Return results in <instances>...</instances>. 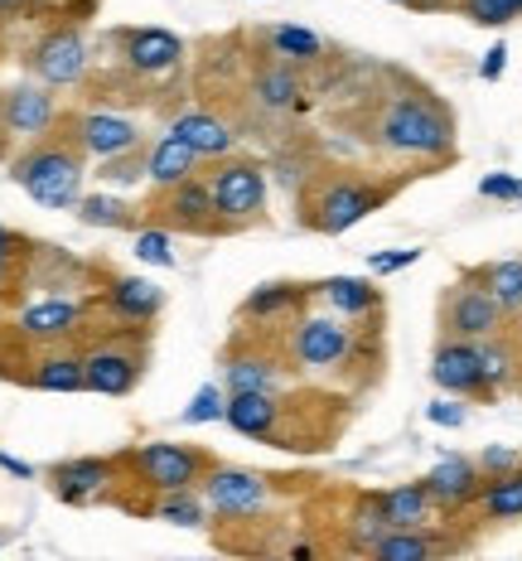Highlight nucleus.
<instances>
[{"label": "nucleus", "mask_w": 522, "mask_h": 561, "mask_svg": "<svg viewBox=\"0 0 522 561\" xmlns=\"http://www.w3.org/2000/svg\"><path fill=\"white\" fill-rule=\"evenodd\" d=\"M83 368H88V388L102 397H126L136 388V378H141V364L126 348H92Z\"/></svg>", "instance_id": "nucleus-13"}, {"label": "nucleus", "mask_w": 522, "mask_h": 561, "mask_svg": "<svg viewBox=\"0 0 522 561\" xmlns=\"http://www.w3.org/2000/svg\"><path fill=\"white\" fill-rule=\"evenodd\" d=\"M513 10H518V15H522V0H513Z\"/></svg>", "instance_id": "nucleus-47"}, {"label": "nucleus", "mask_w": 522, "mask_h": 561, "mask_svg": "<svg viewBox=\"0 0 522 561\" xmlns=\"http://www.w3.org/2000/svg\"><path fill=\"white\" fill-rule=\"evenodd\" d=\"M479 280L494 290V300L503 306V314H518L522 310V256H508V262L484 266Z\"/></svg>", "instance_id": "nucleus-27"}, {"label": "nucleus", "mask_w": 522, "mask_h": 561, "mask_svg": "<svg viewBox=\"0 0 522 561\" xmlns=\"http://www.w3.org/2000/svg\"><path fill=\"white\" fill-rule=\"evenodd\" d=\"M107 300H112V310L121 314V320L146 324V320H155L160 314V306H165V290H160L155 280H146V276H121L107 290Z\"/></svg>", "instance_id": "nucleus-18"}, {"label": "nucleus", "mask_w": 522, "mask_h": 561, "mask_svg": "<svg viewBox=\"0 0 522 561\" xmlns=\"http://www.w3.org/2000/svg\"><path fill=\"white\" fill-rule=\"evenodd\" d=\"M78 140H83L88 156H97V160H121L126 150H136L141 131H136L126 116L92 112V116H83V126H78Z\"/></svg>", "instance_id": "nucleus-12"}, {"label": "nucleus", "mask_w": 522, "mask_h": 561, "mask_svg": "<svg viewBox=\"0 0 522 561\" xmlns=\"http://www.w3.org/2000/svg\"><path fill=\"white\" fill-rule=\"evenodd\" d=\"M387 190H378V184H363V180H334L329 190L315 198V214H310V224L320 232H348L353 224H363L368 214H378Z\"/></svg>", "instance_id": "nucleus-3"}, {"label": "nucleus", "mask_w": 522, "mask_h": 561, "mask_svg": "<svg viewBox=\"0 0 522 561\" xmlns=\"http://www.w3.org/2000/svg\"><path fill=\"white\" fill-rule=\"evenodd\" d=\"M426 421H431V426H450V431H455V426H464V421H469V412H464L460 397L450 392V397H436V402L426 407Z\"/></svg>", "instance_id": "nucleus-40"}, {"label": "nucleus", "mask_w": 522, "mask_h": 561, "mask_svg": "<svg viewBox=\"0 0 522 561\" xmlns=\"http://www.w3.org/2000/svg\"><path fill=\"white\" fill-rule=\"evenodd\" d=\"M78 320H83V306L78 300H39V306H30L20 314V330L30 339H63L78 330Z\"/></svg>", "instance_id": "nucleus-21"}, {"label": "nucleus", "mask_w": 522, "mask_h": 561, "mask_svg": "<svg viewBox=\"0 0 522 561\" xmlns=\"http://www.w3.org/2000/svg\"><path fill=\"white\" fill-rule=\"evenodd\" d=\"M479 508H484V518H494V523L522 518V465H518V470H508V474L484 479Z\"/></svg>", "instance_id": "nucleus-22"}, {"label": "nucleus", "mask_w": 522, "mask_h": 561, "mask_svg": "<svg viewBox=\"0 0 522 561\" xmlns=\"http://www.w3.org/2000/svg\"><path fill=\"white\" fill-rule=\"evenodd\" d=\"M136 474L146 479L150 489L160 494H174V489H194L204 474V455L199 450H184V446H170V440H150L131 455Z\"/></svg>", "instance_id": "nucleus-5"}, {"label": "nucleus", "mask_w": 522, "mask_h": 561, "mask_svg": "<svg viewBox=\"0 0 522 561\" xmlns=\"http://www.w3.org/2000/svg\"><path fill=\"white\" fill-rule=\"evenodd\" d=\"M431 378L440 392L455 397H489V382H484V364H479V339H455L436 348L431 358Z\"/></svg>", "instance_id": "nucleus-7"}, {"label": "nucleus", "mask_w": 522, "mask_h": 561, "mask_svg": "<svg viewBox=\"0 0 522 561\" xmlns=\"http://www.w3.org/2000/svg\"><path fill=\"white\" fill-rule=\"evenodd\" d=\"M271 49L281 58H300V64H310V58L324 54V39L315 30H305V25H276L271 30Z\"/></svg>", "instance_id": "nucleus-31"}, {"label": "nucleus", "mask_w": 522, "mask_h": 561, "mask_svg": "<svg viewBox=\"0 0 522 561\" xmlns=\"http://www.w3.org/2000/svg\"><path fill=\"white\" fill-rule=\"evenodd\" d=\"M416 256H421L416 248H392V252H373V256H368V272H373V276H392V272H406V266H411Z\"/></svg>", "instance_id": "nucleus-42"}, {"label": "nucleus", "mask_w": 522, "mask_h": 561, "mask_svg": "<svg viewBox=\"0 0 522 561\" xmlns=\"http://www.w3.org/2000/svg\"><path fill=\"white\" fill-rule=\"evenodd\" d=\"M208 194H213L218 218H228V224H247V218H257L262 204H266V174L257 165H247V160H237V165L213 170Z\"/></svg>", "instance_id": "nucleus-4"}, {"label": "nucleus", "mask_w": 522, "mask_h": 561, "mask_svg": "<svg viewBox=\"0 0 522 561\" xmlns=\"http://www.w3.org/2000/svg\"><path fill=\"white\" fill-rule=\"evenodd\" d=\"M464 20L484 30H503L518 20V10H513V0H464Z\"/></svg>", "instance_id": "nucleus-36"}, {"label": "nucleus", "mask_w": 522, "mask_h": 561, "mask_svg": "<svg viewBox=\"0 0 522 561\" xmlns=\"http://www.w3.org/2000/svg\"><path fill=\"white\" fill-rule=\"evenodd\" d=\"M54 122V98L44 88H20L5 98V126L15 136H39Z\"/></svg>", "instance_id": "nucleus-19"}, {"label": "nucleus", "mask_w": 522, "mask_h": 561, "mask_svg": "<svg viewBox=\"0 0 522 561\" xmlns=\"http://www.w3.org/2000/svg\"><path fill=\"white\" fill-rule=\"evenodd\" d=\"M136 256H141V262H150V266H174L170 238H165V232H155V228L136 238Z\"/></svg>", "instance_id": "nucleus-39"}, {"label": "nucleus", "mask_w": 522, "mask_h": 561, "mask_svg": "<svg viewBox=\"0 0 522 561\" xmlns=\"http://www.w3.org/2000/svg\"><path fill=\"white\" fill-rule=\"evenodd\" d=\"M295 300H300V286H262V290H252L242 310H247L252 320H271V314L295 306Z\"/></svg>", "instance_id": "nucleus-32"}, {"label": "nucleus", "mask_w": 522, "mask_h": 561, "mask_svg": "<svg viewBox=\"0 0 522 561\" xmlns=\"http://www.w3.org/2000/svg\"><path fill=\"white\" fill-rule=\"evenodd\" d=\"M78 214H83V224H107V228H116V224H126V204H116V198H83L78 204Z\"/></svg>", "instance_id": "nucleus-37"}, {"label": "nucleus", "mask_w": 522, "mask_h": 561, "mask_svg": "<svg viewBox=\"0 0 522 561\" xmlns=\"http://www.w3.org/2000/svg\"><path fill=\"white\" fill-rule=\"evenodd\" d=\"M503 68H508V44H494V49L484 54V64H479V78H484V83H498V78H503Z\"/></svg>", "instance_id": "nucleus-44"}, {"label": "nucleus", "mask_w": 522, "mask_h": 561, "mask_svg": "<svg viewBox=\"0 0 522 561\" xmlns=\"http://www.w3.org/2000/svg\"><path fill=\"white\" fill-rule=\"evenodd\" d=\"M155 513L165 523H174V528H204V504L194 499V489H174V494H165V504Z\"/></svg>", "instance_id": "nucleus-34"}, {"label": "nucleus", "mask_w": 522, "mask_h": 561, "mask_svg": "<svg viewBox=\"0 0 522 561\" xmlns=\"http://www.w3.org/2000/svg\"><path fill=\"white\" fill-rule=\"evenodd\" d=\"M320 296L329 300V310H339V314H368V310H378V286L373 280H363V276H334V280H324L320 286Z\"/></svg>", "instance_id": "nucleus-25"}, {"label": "nucleus", "mask_w": 522, "mask_h": 561, "mask_svg": "<svg viewBox=\"0 0 522 561\" xmlns=\"http://www.w3.org/2000/svg\"><path fill=\"white\" fill-rule=\"evenodd\" d=\"M223 421L232 431H242V436L266 440L276 431V421H281V407H276L271 392H228Z\"/></svg>", "instance_id": "nucleus-16"}, {"label": "nucleus", "mask_w": 522, "mask_h": 561, "mask_svg": "<svg viewBox=\"0 0 522 561\" xmlns=\"http://www.w3.org/2000/svg\"><path fill=\"white\" fill-rule=\"evenodd\" d=\"M0 5H15V0H0Z\"/></svg>", "instance_id": "nucleus-48"}, {"label": "nucleus", "mask_w": 522, "mask_h": 561, "mask_svg": "<svg viewBox=\"0 0 522 561\" xmlns=\"http://www.w3.org/2000/svg\"><path fill=\"white\" fill-rule=\"evenodd\" d=\"M204 489H208V504H213L218 513H228V518H252V513H262L266 499H271V489H266L262 474L232 470V465L208 474Z\"/></svg>", "instance_id": "nucleus-9"}, {"label": "nucleus", "mask_w": 522, "mask_h": 561, "mask_svg": "<svg viewBox=\"0 0 522 561\" xmlns=\"http://www.w3.org/2000/svg\"><path fill=\"white\" fill-rule=\"evenodd\" d=\"M10 256H15V238H10V232L0 228V272H5V266H10Z\"/></svg>", "instance_id": "nucleus-45"}, {"label": "nucleus", "mask_w": 522, "mask_h": 561, "mask_svg": "<svg viewBox=\"0 0 522 561\" xmlns=\"http://www.w3.org/2000/svg\"><path fill=\"white\" fill-rule=\"evenodd\" d=\"M34 388H44V392H83L88 388L83 358H44V364L34 368Z\"/></svg>", "instance_id": "nucleus-30"}, {"label": "nucleus", "mask_w": 522, "mask_h": 561, "mask_svg": "<svg viewBox=\"0 0 522 561\" xmlns=\"http://www.w3.org/2000/svg\"><path fill=\"white\" fill-rule=\"evenodd\" d=\"M170 131H179L194 150H199V156H228V150H232V131L218 122V116H208V112H184Z\"/></svg>", "instance_id": "nucleus-24"}, {"label": "nucleus", "mask_w": 522, "mask_h": 561, "mask_svg": "<svg viewBox=\"0 0 522 561\" xmlns=\"http://www.w3.org/2000/svg\"><path fill=\"white\" fill-rule=\"evenodd\" d=\"M194 165H199V150L189 146L179 131L160 136L155 150H150V184H160V190H174V184H184L194 174Z\"/></svg>", "instance_id": "nucleus-17"}, {"label": "nucleus", "mask_w": 522, "mask_h": 561, "mask_svg": "<svg viewBox=\"0 0 522 561\" xmlns=\"http://www.w3.org/2000/svg\"><path fill=\"white\" fill-rule=\"evenodd\" d=\"M426 489H431L436 508H464V504H479V489H484V470L479 460H464V455H445L431 474H426Z\"/></svg>", "instance_id": "nucleus-10"}, {"label": "nucleus", "mask_w": 522, "mask_h": 561, "mask_svg": "<svg viewBox=\"0 0 522 561\" xmlns=\"http://www.w3.org/2000/svg\"><path fill=\"white\" fill-rule=\"evenodd\" d=\"M503 324V306L494 300V290L484 280H464L460 290H450L445 300V330L455 339H489Z\"/></svg>", "instance_id": "nucleus-8"}, {"label": "nucleus", "mask_w": 522, "mask_h": 561, "mask_svg": "<svg viewBox=\"0 0 522 561\" xmlns=\"http://www.w3.org/2000/svg\"><path fill=\"white\" fill-rule=\"evenodd\" d=\"M112 484V465L107 460H92V455H83V460H68L54 470V489L63 504H92L97 494H107Z\"/></svg>", "instance_id": "nucleus-15"}, {"label": "nucleus", "mask_w": 522, "mask_h": 561, "mask_svg": "<svg viewBox=\"0 0 522 561\" xmlns=\"http://www.w3.org/2000/svg\"><path fill=\"white\" fill-rule=\"evenodd\" d=\"M378 504H382V513H387L392 528H426L436 499L421 479V484H397V489H387V494H378Z\"/></svg>", "instance_id": "nucleus-20"}, {"label": "nucleus", "mask_w": 522, "mask_h": 561, "mask_svg": "<svg viewBox=\"0 0 522 561\" xmlns=\"http://www.w3.org/2000/svg\"><path fill=\"white\" fill-rule=\"evenodd\" d=\"M170 214H174V224H184V228H213L218 208H213L208 184H199L189 174L184 184H174V190H170Z\"/></svg>", "instance_id": "nucleus-23"}, {"label": "nucleus", "mask_w": 522, "mask_h": 561, "mask_svg": "<svg viewBox=\"0 0 522 561\" xmlns=\"http://www.w3.org/2000/svg\"><path fill=\"white\" fill-rule=\"evenodd\" d=\"M397 5H421V0H397Z\"/></svg>", "instance_id": "nucleus-46"}, {"label": "nucleus", "mask_w": 522, "mask_h": 561, "mask_svg": "<svg viewBox=\"0 0 522 561\" xmlns=\"http://www.w3.org/2000/svg\"><path fill=\"white\" fill-rule=\"evenodd\" d=\"M518 465H522V455H518L513 446H484V455H479V470H484V479L508 474V470H518Z\"/></svg>", "instance_id": "nucleus-43"}, {"label": "nucleus", "mask_w": 522, "mask_h": 561, "mask_svg": "<svg viewBox=\"0 0 522 561\" xmlns=\"http://www.w3.org/2000/svg\"><path fill=\"white\" fill-rule=\"evenodd\" d=\"M387 533H392L387 513H382L378 499H368V504L358 508V518H353V547H363V552H373V547H378Z\"/></svg>", "instance_id": "nucleus-33"}, {"label": "nucleus", "mask_w": 522, "mask_h": 561, "mask_svg": "<svg viewBox=\"0 0 522 561\" xmlns=\"http://www.w3.org/2000/svg\"><path fill=\"white\" fill-rule=\"evenodd\" d=\"M378 140L397 156L445 160L455 150V122L431 98H392L378 116Z\"/></svg>", "instance_id": "nucleus-1"}, {"label": "nucleus", "mask_w": 522, "mask_h": 561, "mask_svg": "<svg viewBox=\"0 0 522 561\" xmlns=\"http://www.w3.org/2000/svg\"><path fill=\"white\" fill-rule=\"evenodd\" d=\"M179 58H184L179 34H170V30H131L126 34V64H131L136 73H170Z\"/></svg>", "instance_id": "nucleus-14"}, {"label": "nucleus", "mask_w": 522, "mask_h": 561, "mask_svg": "<svg viewBox=\"0 0 522 561\" xmlns=\"http://www.w3.org/2000/svg\"><path fill=\"white\" fill-rule=\"evenodd\" d=\"M479 364H484V382H489V392H498L508 378H513V354H508L494 334L479 339Z\"/></svg>", "instance_id": "nucleus-35"}, {"label": "nucleus", "mask_w": 522, "mask_h": 561, "mask_svg": "<svg viewBox=\"0 0 522 561\" xmlns=\"http://www.w3.org/2000/svg\"><path fill=\"white\" fill-rule=\"evenodd\" d=\"M436 552H440V542H436V537H426L421 528H392L373 547L378 561H426V557H436Z\"/></svg>", "instance_id": "nucleus-26"}, {"label": "nucleus", "mask_w": 522, "mask_h": 561, "mask_svg": "<svg viewBox=\"0 0 522 561\" xmlns=\"http://www.w3.org/2000/svg\"><path fill=\"white\" fill-rule=\"evenodd\" d=\"M479 194L498 198V204H522V180H513V174H484Z\"/></svg>", "instance_id": "nucleus-41"}, {"label": "nucleus", "mask_w": 522, "mask_h": 561, "mask_svg": "<svg viewBox=\"0 0 522 561\" xmlns=\"http://www.w3.org/2000/svg\"><path fill=\"white\" fill-rule=\"evenodd\" d=\"M281 382V368L271 358H232L228 364V392H276Z\"/></svg>", "instance_id": "nucleus-28"}, {"label": "nucleus", "mask_w": 522, "mask_h": 561, "mask_svg": "<svg viewBox=\"0 0 522 561\" xmlns=\"http://www.w3.org/2000/svg\"><path fill=\"white\" fill-rule=\"evenodd\" d=\"M257 102H262V107H271V112L295 107V102H300L295 68H290V64H271V68H266V73L257 78Z\"/></svg>", "instance_id": "nucleus-29"}, {"label": "nucleus", "mask_w": 522, "mask_h": 561, "mask_svg": "<svg viewBox=\"0 0 522 561\" xmlns=\"http://www.w3.org/2000/svg\"><path fill=\"white\" fill-rule=\"evenodd\" d=\"M290 354L305 368H339L348 354H353V330L334 314H310L300 320V330L290 334Z\"/></svg>", "instance_id": "nucleus-6"}, {"label": "nucleus", "mask_w": 522, "mask_h": 561, "mask_svg": "<svg viewBox=\"0 0 522 561\" xmlns=\"http://www.w3.org/2000/svg\"><path fill=\"white\" fill-rule=\"evenodd\" d=\"M83 68H88V49H83V34L78 30H54L49 39L39 44V54H34V73H39L49 88L78 83Z\"/></svg>", "instance_id": "nucleus-11"}, {"label": "nucleus", "mask_w": 522, "mask_h": 561, "mask_svg": "<svg viewBox=\"0 0 522 561\" xmlns=\"http://www.w3.org/2000/svg\"><path fill=\"white\" fill-rule=\"evenodd\" d=\"M223 388H199V397H194L189 407H184V421H189V426H199V421H218L223 416Z\"/></svg>", "instance_id": "nucleus-38"}, {"label": "nucleus", "mask_w": 522, "mask_h": 561, "mask_svg": "<svg viewBox=\"0 0 522 561\" xmlns=\"http://www.w3.org/2000/svg\"><path fill=\"white\" fill-rule=\"evenodd\" d=\"M15 180L30 190L34 204L44 208H78L83 204V165L68 150H34L15 165Z\"/></svg>", "instance_id": "nucleus-2"}]
</instances>
